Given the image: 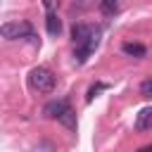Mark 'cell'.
Segmentation results:
<instances>
[{
	"instance_id": "6",
	"label": "cell",
	"mask_w": 152,
	"mask_h": 152,
	"mask_svg": "<svg viewBox=\"0 0 152 152\" xmlns=\"http://www.w3.org/2000/svg\"><path fill=\"white\" fill-rule=\"evenodd\" d=\"M45 26H48V33H50V36H59V33H62V21H59V17H57L55 12H48Z\"/></svg>"
},
{
	"instance_id": "11",
	"label": "cell",
	"mask_w": 152,
	"mask_h": 152,
	"mask_svg": "<svg viewBox=\"0 0 152 152\" xmlns=\"http://www.w3.org/2000/svg\"><path fill=\"white\" fill-rule=\"evenodd\" d=\"M102 88H107V86H104V83H97V86H93V88L88 90V95H86V100L90 102V100H93V97L97 95V90H102Z\"/></svg>"
},
{
	"instance_id": "7",
	"label": "cell",
	"mask_w": 152,
	"mask_h": 152,
	"mask_svg": "<svg viewBox=\"0 0 152 152\" xmlns=\"http://www.w3.org/2000/svg\"><path fill=\"white\" fill-rule=\"evenodd\" d=\"M121 50H124L126 55H131V57H145V55H147V48L140 45V43H124Z\"/></svg>"
},
{
	"instance_id": "10",
	"label": "cell",
	"mask_w": 152,
	"mask_h": 152,
	"mask_svg": "<svg viewBox=\"0 0 152 152\" xmlns=\"http://www.w3.org/2000/svg\"><path fill=\"white\" fill-rule=\"evenodd\" d=\"M140 95H142V97H147V100H152V76H150V78H145V81L140 83Z\"/></svg>"
},
{
	"instance_id": "8",
	"label": "cell",
	"mask_w": 152,
	"mask_h": 152,
	"mask_svg": "<svg viewBox=\"0 0 152 152\" xmlns=\"http://www.w3.org/2000/svg\"><path fill=\"white\" fill-rule=\"evenodd\" d=\"M59 124H62V126H66L69 131H76V114L71 112V107H69V109L59 116Z\"/></svg>"
},
{
	"instance_id": "3",
	"label": "cell",
	"mask_w": 152,
	"mask_h": 152,
	"mask_svg": "<svg viewBox=\"0 0 152 152\" xmlns=\"http://www.w3.org/2000/svg\"><path fill=\"white\" fill-rule=\"evenodd\" d=\"M95 31H97V28H93V26H88V24H74V28H71V38H74L76 45H83Z\"/></svg>"
},
{
	"instance_id": "1",
	"label": "cell",
	"mask_w": 152,
	"mask_h": 152,
	"mask_svg": "<svg viewBox=\"0 0 152 152\" xmlns=\"http://www.w3.org/2000/svg\"><path fill=\"white\" fill-rule=\"evenodd\" d=\"M28 81H31V86H33L38 93H50V90L55 88V74H52L50 69H45V66L31 69Z\"/></svg>"
},
{
	"instance_id": "5",
	"label": "cell",
	"mask_w": 152,
	"mask_h": 152,
	"mask_svg": "<svg viewBox=\"0 0 152 152\" xmlns=\"http://www.w3.org/2000/svg\"><path fill=\"white\" fill-rule=\"evenodd\" d=\"M135 128H138V131H150V128H152V107H145V109L138 112Z\"/></svg>"
},
{
	"instance_id": "4",
	"label": "cell",
	"mask_w": 152,
	"mask_h": 152,
	"mask_svg": "<svg viewBox=\"0 0 152 152\" xmlns=\"http://www.w3.org/2000/svg\"><path fill=\"white\" fill-rule=\"evenodd\" d=\"M66 109H69V104H66L64 100H52V102H48V104L43 107V114H45L48 119H59Z\"/></svg>"
},
{
	"instance_id": "2",
	"label": "cell",
	"mask_w": 152,
	"mask_h": 152,
	"mask_svg": "<svg viewBox=\"0 0 152 152\" xmlns=\"http://www.w3.org/2000/svg\"><path fill=\"white\" fill-rule=\"evenodd\" d=\"M0 36H2V38H7V40L36 38V36H33L31 24H26V21H10V24H2V26H0Z\"/></svg>"
},
{
	"instance_id": "12",
	"label": "cell",
	"mask_w": 152,
	"mask_h": 152,
	"mask_svg": "<svg viewBox=\"0 0 152 152\" xmlns=\"http://www.w3.org/2000/svg\"><path fill=\"white\" fill-rule=\"evenodd\" d=\"M138 152H152V142H150V145H142Z\"/></svg>"
},
{
	"instance_id": "9",
	"label": "cell",
	"mask_w": 152,
	"mask_h": 152,
	"mask_svg": "<svg viewBox=\"0 0 152 152\" xmlns=\"http://www.w3.org/2000/svg\"><path fill=\"white\" fill-rule=\"evenodd\" d=\"M100 10H102L104 14H116V12H119V5H116L114 0H104V2H100Z\"/></svg>"
}]
</instances>
